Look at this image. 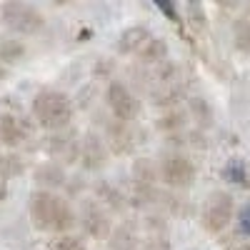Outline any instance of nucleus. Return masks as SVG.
Wrapping results in <instances>:
<instances>
[{
    "label": "nucleus",
    "instance_id": "1",
    "mask_svg": "<svg viewBox=\"0 0 250 250\" xmlns=\"http://www.w3.org/2000/svg\"><path fill=\"white\" fill-rule=\"evenodd\" d=\"M30 218L35 228L50 233H65L75 225V213L70 205L50 190H35L30 195Z\"/></svg>",
    "mask_w": 250,
    "mask_h": 250
},
{
    "label": "nucleus",
    "instance_id": "2",
    "mask_svg": "<svg viewBox=\"0 0 250 250\" xmlns=\"http://www.w3.org/2000/svg\"><path fill=\"white\" fill-rule=\"evenodd\" d=\"M33 115L38 125L48 130H62L73 118V103L60 90H43L33 100Z\"/></svg>",
    "mask_w": 250,
    "mask_h": 250
},
{
    "label": "nucleus",
    "instance_id": "3",
    "mask_svg": "<svg viewBox=\"0 0 250 250\" xmlns=\"http://www.w3.org/2000/svg\"><path fill=\"white\" fill-rule=\"evenodd\" d=\"M233 213H235V203H233V195L230 193H223V190H215L205 198L203 203V210H200V223L208 233H220L228 228V223L233 220Z\"/></svg>",
    "mask_w": 250,
    "mask_h": 250
},
{
    "label": "nucleus",
    "instance_id": "4",
    "mask_svg": "<svg viewBox=\"0 0 250 250\" xmlns=\"http://www.w3.org/2000/svg\"><path fill=\"white\" fill-rule=\"evenodd\" d=\"M158 178H163V183L170 188H190L195 180V165L180 150H170L158 163Z\"/></svg>",
    "mask_w": 250,
    "mask_h": 250
},
{
    "label": "nucleus",
    "instance_id": "5",
    "mask_svg": "<svg viewBox=\"0 0 250 250\" xmlns=\"http://www.w3.org/2000/svg\"><path fill=\"white\" fill-rule=\"evenodd\" d=\"M105 100H108V108L113 110L115 120L120 123H130L138 118L140 113V100L138 95L125 85V83L120 80H113L110 85H108V93H105Z\"/></svg>",
    "mask_w": 250,
    "mask_h": 250
},
{
    "label": "nucleus",
    "instance_id": "6",
    "mask_svg": "<svg viewBox=\"0 0 250 250\" xmlns=\"http://www.w3.org/2000/svg\"><path fill=\"white\" fill-rule=\"evenodd\" d=\"M3 20L18 33H38L43 28V15L28 3H8L3 8Z\"/></svg>",
    "mask_w": 250,
    "mask_h": 250
},
{
    "label": "nucleus",
    "instance_id": "7",
    "mask_svg": "<svg viewBox=\"0 0 250 250\" xmlns=\"http://www.w3.org/2000/svg\"><path fill=\"white\" fill-rule=\"evenodd\" d=\"M78 160L85 170H100L108 163V148L100 140V135L88 133L78 140Z\"/></svg>",
    "mask_w": 250,
    "mask_h": 250
},
{
    "label": "nucleus",
    "instance_id": "8",
    "mask_svg": "<svg viewBox=\"0 0 250 250\" xmlns=\"http://www.w3.org/2000/svg\"><path fill=\"white\" fill-rule=\"evenodd\" d=\"M80 225L85 228V233L93 235V238H105L110 233V220H108V213L93 200H88L80 210Z\"/></svg>",
    "mask_w": 250,
    "mask_h": 250
},
{
    "label": "nucleus",
    "instance_id": "9",
    "mask_svg": "<svg viewBox=\"0 0 250 250\" xmlns=\"http://www.w3.org/2000/svg\"><path fill=\"white\" fill-rule=\"evenodd\" d=\"M153 38V33L145 28V25H133L128 30H123L118 38V53L123 55H140V50L148 45V40Z\"/></svg>",
    "mask_w": 250,
    "mask_h": 250
},
{
    "label": "nucleus",
    "instance_id": "10",
    "mask_svg": "<svg viewBox=\"0 0 250 250\" xmlns=\"http://www.w3.org/2000/svg\"><path fill=\"white\" fill-rule=\"evenodd\" d=\"M105 130H108V143H110V148L115 153H130L135 148V133L130 130V125L128 123H120V120H113L105 125Z\"/></svg>",
    "mask_w": 250,
    "mask_h": 250
},
{
    "label": "nucleus",
    "instance_id": "11",
    "mask_svg": "<svg viewBox=\"0 0 250 250\" xmlns=\"http://www.w3.org/2000/svg\"><path fill=\"white\" fill-rule=\"evenodd\" d=\"M48 153L55 160H78V140L73 133H60L48 138Z\"/></svg>",
    "mask_w": 250,
    "mask_h": 250
},
{
    "label": "nucleus",
    "instance_id": "12",
    "mask_svg": "<svg viewBox=\"0 0 250 250\" xmlns=\"http://www.w3.org/2000/svg\"><path fill=\"white\" fill-rule=\"evenodd\" d=\"M35 180L38 185H43V188H60V185H65V170H62V165L60 163H45V165H40V168L35 170Z\"/></svg>",
    "mask_w": 250,
    "mask_h": 250
},
{
    "label": "nucleus",
    "instance_id": "13",
    "mask_svg": "<svg viewBox=\"0 0 250 250\" xmlns=\"http://www.w3.org/2000/svg\"><path fill=\"white\" fill-rule=\"evenodd\" d=\"M133 180L140 188H153V183L158 180V165L150 158H140L133 163Z\"/></svg>",
    "mask_w": 250,
    "mask_h": 250
},
{
    "label": "nucleus",
    "instance_id": "14",
    "mask_svg": "<svg viewBox=\"0 0 250 250\" xmlns=\"http://www.w3.org/2000/svg\"><path fill=\"white\" fill-rule=\"evenodd\" d=\"M95 193H98V205L103 208V205H108L110 210H123V205H125V200H123V195H120V190L115 185H110L108 180H100L98 185H95Z\"/></svg>",
    "mask_w": 250,
    "mask_h": 250
},
{
    "label": "nucleus",
    "instance_id": "15",
    "mask_svg": "<svg viewBox=\"0 0 250 250\" xmlns=\"http://www.w3.org/2000/svg\"><path fill=\"white\" fill-rule=\"evenodd\" d=\"M25 133H28V125H25L23 120L10 118V115L0 118V135H3V140H5V143L15 145V143H20V140L25 138Z\"/></svg>",
    "mask_w": 250,
    "mask_h": 250
},
{
    "label": "nucleus",
    "instance_id": "16",
    "mask_svg": "<svg viewBox=\"0 0 250 250\" xmlns=\"http://www.w3.org/2000/svg\"><path fill=\"white\" fill-rule=\"evenodd\" d=\"M153 98H155V105L173 108V105H178L180 98H183V85H180V83H165V85H155Z\"/></svg>",
    "mask_w": 250,
    "mask_h": 250
},
{
    "label": "nucleus",
    "instance_id": "17",
    "mask_svg": "<svg viewBox=\"0 0 250 250\" xmlns=\"http://www.w3.org/2000/svg\"><path fill=\"white\" fill-rule=\"evenodd\" d=\"M140 58H143V62H160L163 60H168V43H165L163 38H150L148 40V45H145L143 50H140Z\"/></svg>",
    "mask_w": 250,
    "mask_h": 250
},
{
    "label": "nucleus",
    "instance_id": "18",
    "mask_svg": "<svg viewBox=\"0 0 250 250\" xmlns=\"http://www.w3.org/2000/svg\"><path fill=\"white\" fill-rule=\"evenodd\" d=\"M188 118V113L185 110H178V108H173V110H168L165 115H160L158 118V130H163V133H178V130H183L185 128V120Z\"/></svg>",
    "mask_w": 250,
    "mask_h": 250
},
{
    "label": "nucleus",
    "instance_id": "19",
    "mask_svg": "<svg viewBox=\"0 0 250 250\" xmlns=\"http://www.w3.org/2000/svg\"><path fill=\"white\" fill-rule=\"evenodd\" d=\"M188 115H193L203 128H208L213 123V108L205 98H190V103H188Z\"/></svg>",
    "mask_w": 250,
    "mask_h": 250
},
{
    "label": "nucleus",
    "instance_id": "20",
    "mask_svg": "<svg viewBox=\"0 0 250 250\" xmlns=\"http://www.w3.org/2000/svg\"><path fill=\"white\" fill-rule=\"evenodd\" d=\"M110 248L113 250H135L138 248V240H135V235L128 225H120L110 235Z\"/></svg>",
    "mask_w": 250,
    "mask_h": 250
},
{
    "label": "nucleus",
    "instance_id": "21",
    "mask_svg": "<svg viewBox=\"0 0 250 250\" xmlns=\"http://www.w3.org/2000/svg\"><path fill=\"white\" fill-rule=\"evenodd\" d=\"M235 45L250 55V18H243L235 23Z\"/></svg>",
    "mask_w": 250,
    "mask_h": 250
},
{
    "label": "nucleus",
    "instance_id": "22",
    "mask_svg": "<svg viewBox=\"0 0 250 250\" xmlns=\"http://www.w3.org/2000/svg\"><path fill=\"white\" fill-rule=\"evenodd\" d=\"M225 178L228 180H233V183H245L248 180V170H245V163L233 158L230 163H228V168H225Z\"/></svg>",
    "mask_w": 250,
    "mask_h": 250
},
{
    "label": "nucleus",
    "instance_id": "23",
    "mask_svg": "<svg viewBox=\"0 0 250 250\" xmlns=\"http://www.w3.org/2000/svg\"><path fill=\"white\" fill-rule=\"evenodd\" d=\"M50 250H85V243L75 235H60L58 240H53Z\"/></svg>",
    "mask_w": 250,
    "mask_h": 250
},
{
    "label": "nucleus",
    "instance_id": "24",
    "mask_svg": "<svg viewBox=\"0 0 250 250\" xmlns=\"http://www.w3.org/2000/svg\"><path fill=\"white\" fill-rule=\"evenodd\" d=\"M188 15H190L193 25L205 28V10H203V5H200V3H190V5H188Z\"/></svg>",
    "mask_w": 250,
    "mask_h": 250
},
{
    "label": "nucleus",
    "instance_id": "25",
    "mask_svg": "<svg viewBox=\"0 0 250 250\" xmlns=\"http://www.w3.org/2000/svg\"><path fill=\"white\" fill-rule=\"evenodd\" d=\"M240 230L250 238V205H245L240 210Z\"/></svg>",
    "mask_w": 250,
    "mask_h": 250
},
{
    "label": "nucleus",
    "instance_id": "26",
    "mask_svg": "<svg viewBox=\"0 0 250 250\" xmlns=\"http://www.w3.org/2000/svg\"><path fill=\"white\" fill-rule=\"evenodd\" d=\"M3 53H5L8 58H15V55L23 53V45H18V43H13V40H10V43H5V45H3Z\"/></svg>",
    "mask_w": 250,
    "mask_h": 250
},
{
    "label": "nucleus",
    "instance_id": "27",
    "mask_svg": "<svg viewBox=\"0 0 250 250\" xmlns=\"http://www.w3.org/2000/svg\"><path fill=\"white\" fill-rule=\"evenodd\" d=\"M158 8H160L163 13H168L170 18H175V8H173L170 3H163V0H160V3H158Z\"/></svg>",
    "mask_w": 250,
    "mask_h": 250
},
{
    "label": "nucleus",
    "instance_id": "28",
    "mask_svg": "<svg viewBox=\"0 0 250 250\" xmlns=\"http://www.w3.org/2000/svg\"><path fill=\"white\" fill-rule=\"evenodd\" d=\"M3 198H5V183L0 180V200H3Z\"/></svg>",
    "mask_w": 250,
    "mask_h": 250
},
{
    "label": "nucleus",
    "instance_id": "29",
    "mask_svg": "<svg viewBox=\"0 0 250 250\" xmlns=\"http://www.w3.org/2000/svg\"><path fill=\"white\" fill-rule=\"evenodd\" d=\"M235 250H245V248H235Z\"/></svg>",
    "mask_w": 250,
    "mask_h": 250
},
{
    "label": "nucleus",
    "instance_id": "30",
    "mask_svg": "<svg viewBox=\"0 0 250 250\" xmlns=\"http://www.w3.org/2000/svg\"><path fill=\"white\" fill-rule=\"evenodd\" d=\"M248 13H250V8H248Z\"/></svg>",
    "mask_w": 250,
    "mask_h": 250
}]
</instances>
